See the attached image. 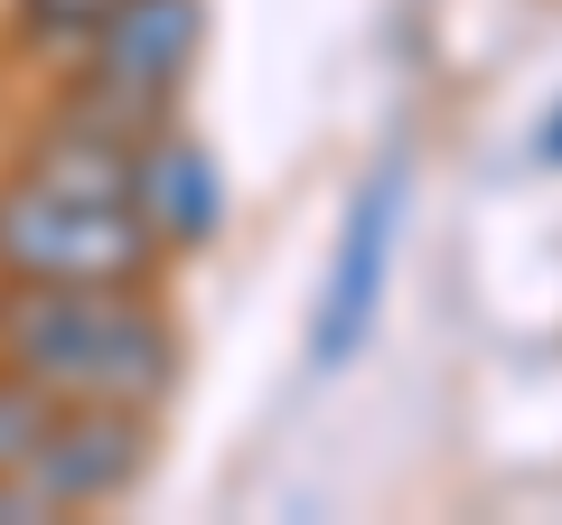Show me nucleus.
I'll return each instance as SVG.
<instances>
[{
  "label": "nucleus",
  "mask_w": 562,
  "mask_h": 525,
  "mask_svg": "<svg viewBox=\"0 0 562 525\" xmlns=\"http://www.w3.org/2000/svg\"><path fill=\"white\" fill-rule=\"evenodd\" d=\"M160 235L140 225L132 198H85L57 179H10L0 188V272L10 282H140Z\"/></svg>",
  "instance_id": "nucleus-2"
},
{
  "label": "nucleus",
  "mask_w": 562,
  "mask_h": 525,
  "mask_svg": "<svg viewBox=\"0 0 562 525\" xmlns=\"http://www.w3.org/2000/svg\"><path fill=\"white\" fill-rule=\"evenodd\" d=\"M122 0H20V20L38 29V38H57V47H85V29H103Z\"/></svg>",
  "instance_id": "nucleus-8"
},
{
  "label": "nucleus",
  "mask_w": 562,
  "mask_h": 525,
  "mask_svg": "<svg viewBox=\"0 0 562 525\" xmlns=\"http://www.w3.org/2000/svg\"><path fill=\"white\" fill-rule=\"evenodd\" d=\"M403 188H413V160H403V150H384V160L366 169L357 206H347L338 262H328V291H319V320H310V376H347V366H357V347L375 338V301H384V272H394Z\"/></svg>",
  "instance_id": "nucleus-3"
},
{
  "label": "nucleus",
  "mask_w": 562,
  "mask_h": 525,
  "mask_svg": "<svg viewBox=\"0 0 562 525\" xmlns=\"http://www.w3.org/2000/svg\"><path fill=\"white\" fill-rule=\"evenodd\" d=\"M0 366L57 404L150 413L179 376V338L132 282H20L0 301Z\"/></svg>",
  "instance_id": "nucleus-1"
},
{
  "label": "nucleus",
  "mask_w": 562,
  "mask_h": 525,
  "mask_svg": "<svg viewBox=\"0 0 562 525\" xmlns=\"http://www.w3.org/2000/svg\"><path fill=\"white\" fill-rule=\"evenodd\" d=\"M57 394H38L29 376H0V479H29V460L47 450Z\"/></svg>",
  "instance_id": "nucleus-7"
},
{
  "label": "nucleus",
  "mask_w": 562,
  "mask_h": 525,
  "mask_svg": "<svg viewBox=\"0 0 562 525\" xmlns=\"http://www.w3.org/2000/svg\"><path fill=\"white\" fill-rule=\"evenodd\" d=\"M132 206L160 235V254H188L225 225V179L188 132H140L132 142Z\"/></svg>",
  "instance_id": "nucleus-6"
},
{
  "label": "nucleus",
  "mask_w": 562,
  "mask_h": 525,
  "mask_svg": "<svg viewBox=\"0 0 562 525\" xmlns=\"http://www.w3.org/2000/svg\"><path fill=\"white\" fill-rule=\"evenodd\" d=\"M543 160H562V113H553V132H543Z\"/></svg>",
  "instance_id": "nucleus-10"
},
{
  "label": "nucleus",
  "mask_w": 562,
  "mask_h": 525,
  "mask_svg": "<svg viewBox=\"0 0 562 525\" xmlns=\"http://www.w3.org/2000/svg\"><path fill=\"white\" fill-rule=\"evenodd\" d=\"M47 516H57V506H47L29 479H0V525H47Z\"/></svg>",
  "instance_id": "nucleus-9"
},
{
  "label": "nucleus",
  "mask_w": 562,
  "mask_h": 525,
  "mask_svg": "<svg viewBox=\"0 0 562 525\" xmlns=\"http://www.w3.org/2000/svg\"><path fill=\"white\" fill-rule=\"evenodd\" d=\"M198 0H122L103 29H85V103L122 132H150V113L198 57Z\"/></svg>",
  "instance_id": "nucleus-4"
},
{
  "label": "nucleus",
  "mask_w": 562,
  "mask_h": 525,
  "mask_svg": "<svg viewBox=\"0 0 562 525\" xmlns=\"http://www.w3.org/2000/svg\"><path fill=\"white\" fill-rule=\"evenodd\" d=\"M150 442H140V413H113V404H57L47 423V450L29 460V488L47 506H103L140 479Z\"/></svg>",
  "instance_id": "nucleus-5"
}]
</instances>
